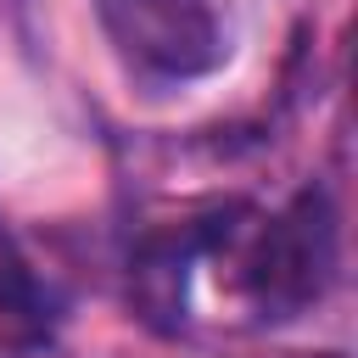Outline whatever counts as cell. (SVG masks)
<instances>
[{
	"mask_svg": "<svg viewBox=\"0 0 358 358\" xmlns=\"http://www.w3.org/2000/svg\"><path fill=\"white\" fill-rule=\"evenodd\" d=\"M280 358H341V352H280Z\"/></svg>",
	"mask_w": 358,
	"mask_h": 358,
	"instance_id": "3957f363",
	"label": "cell"
},
{
	"mask_svg": "<svg viewBox=\"0 0 358 358\" xmlns=\"http://www.w3.org/2000/svg\"><path fill=\"white\" fill-rule=\"evenodd\" d=\"M117 56L151 78H207L235 50L229 0H95Z\"/></svg>",
	"mask_w": 358,
	"mask_h": 358,
	"instance_id": "6da1fadb",
	"label": "cell"
},
{
	"mask_svg": "<svg viewBox=\"0 0 358 358\" xmlns=\"http://www.w3.org/2000/svg\"><path fill=\"white\" fill-rule=\"evenodd\" d=\"M246 296L263 319H296L336 280V213L319 190H302L280 218L263 224L246 252Z\"/></svg>",
	"mask_w": 358,
	"mask_h": 358,
	"instance_id": "7a4b0ae2",
	"label": "cell"
}]
</instances>
